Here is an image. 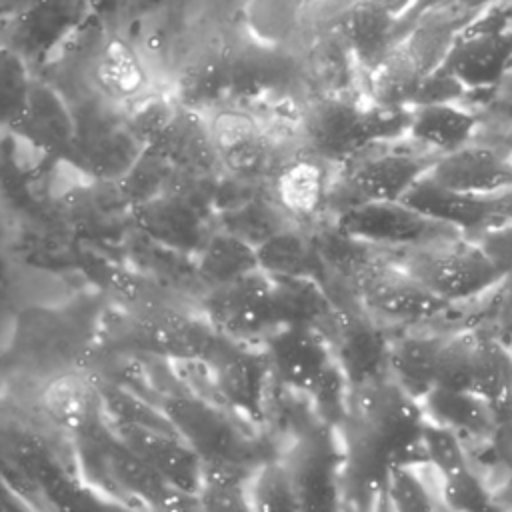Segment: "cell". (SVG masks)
Instances as JSON below:
<instances>
[{
    "instance_id": "cell-1",
    "label": "cell",
    "mask_w": 512,
    "mask_h": 512,
    "mask_svg": "<svg viewBox=\"0 0 512 512\" xmlns=\"http://www.w3.org/2000/svg\"><path fill=\"white\" fill-rule=\"evenodd\" d=\"M408 122L410 108L362 104L342 92H326L308 102L300 126L310 152L342 162L370 144L404 138Z\"/></svg>"
},
{
    "instance_id": "cell-2",
    "label": "cell",
    "mask_w": 512,
    "mask_h": 512,
    "mask_svg": "<svg viewBox=\"0 0 512 512\" xmlns=\"http://www.w3.org/2000/svg\"><path fill=\"white\" fill-rule=\"evenodd\" d=\"M344 418L386 450L394 464H426L424 406L388 372L348 386Z\"/></svg>"
},
{
    "instance_id": "cell-3",
    "label": "cell",
    "mask_w": 512,
    "mask_h": 512,
    "mask_svg": "<svg viewBox=\"0 0 512 512\" xmlns=\"http://www.w3.org/2000/svg\"><path fill=\"white\" fill-rule=\"evenodd\" d=\"M468 18L430 16L396 40L382 60L366 72L368 100L386 108H412L440 66L454 32Z\"/></svg>"
},
{
    "instance_id": "cell-4",
    "label": "cell",
    "mask_w": 512,
    "mask_h": 512,
    "mask_svg": "<svg viewBox=\"0 0 512 512\" xmlns=\"http://www.w3.org/2000/svg\"><path fill=\"white\" fill-rule=\"evenodd\" d=\"M388 256L448 304L478 296L506 278L482 246L466 234L388 250Z\"/></svg>"
},
{
    "instance_id": "cell-5",
    "label": "cell",
    "mask_w": 512,
    "mask_h": 512,
    "mask_svg": "<svg viewBox=\"0 0 512 512\" xmlns=\"http://www.w3.org/2000/svg\"><path fill=\"white\" fill-rule=\"evenodd\" d=\"M436 158L438 154L414 142L412 146L396 144V140L370 144L338 162L336 188L330 186L328 202L336 196L342 202L340 212L358 202L400 200L432 168Z\"/></svg>"
},
{
    "instance_id": "cell-6",
    "label": "cell",
    "mask_w": 512,
    "mask_h": 512,
    "mask_svg": "<svg viewBox=\"0 0 512 512\" xmlns=\"http://www.w3.org/2000/svg\"><path fill=\"white\" fill-rule=\"evenodd\" d=\"M512 66V6H488L454 32L436 68L466 92L500 84Z\"/></svg>"
},
{
    "instance_id": "cell-7",
    "label": "cell",
    "mask_w": 512,
    "mask_h": 512,
    "mask_svg": "<svg viewBox=\"0 0 512 512\" xmlns=\"http://www.w3.org/2000/svg\"><path fill=\"white\" fill-rule=\"evenodd\" d=\"M350 276L362 308L386 320H428L452 306L416 282L388 254L380 258L368 250L350 268Z\"/></svg>"
},
{
    "instance_id": "cell-8",
    "label": "cell",
    "mask_w": 512,
    "mask_h": 512,
    "mask_svg": "<svg viewBox=\"0 0 512 512\" xmlns=\"http://www.w3.org/2000/svg\"><path fill=\"white\" fill-rule=\"evenodd\" d=\"M334 226L352 240L384 252L462 236L454 226L432 220L402 200L352 204L336 214Z\"/></svg>"
},
{
    "instance_id": "cell-9",
    "label": "cell",
    "mask_w": 512,
    "mask_h": 512,
    "mask_svg": "<svg viewBox=\"0 0 512 512\" xmlns=\"http://www.w3.org/2000/svg\"><path fill=\"white\" fill-rule=\"evenodd\" d=\"M214 326L232 338L268 334L278 324L272 276L262 268L232 282L218 284L208 300Z\"/></svg>"
},
{
    "instance_id": "cell-10",
    "label": "cell",
    "mask_w": 512,
    "mask_h": 512,
    "mask_svg": "<svg viewBox=\"0 0 512 512\" xmlns=\"http://www.w3.org/2000/svg\"><path fill=\"white\" fill-rule=\"evenodd\" d=\"M170 426L200 454L204 464H242L246 444L234 424L206 400L178 396L164 406Z\"/></svg>"
},
{
    "instance_id": "cell-11",
    "label": "cell",
    "mask_w": 512,
    "mask_h": 512,
    "mask_svg": "<svg viewBox=\"0 0 512 512\" xmlns=\"http://www.w3.org/2000/svg\"><path fill=\"white\" fill-rule=\"evenodd\" d=\"M284 466L290 474L300 508H334L340 498L342 450L328 430L306 432L288 452Z\"/></svg>"
},
{
    "instance_id": "cell-12",
    "label": "cell",
    "mask_w": 512,
    "mask_h": 512,
    "mask_svg": "<svg viewBox=\"0 0 512 512\" xmlns=\"http://www.w3.org/2000/svg\"><path fill=\"white\" fill-rule=\"evenodd\" d=\"M412 4L414 0H350L334 16L332 28L364 72H368L396 42V20Z\"/></svg>"
},
{
    "instance_id": "cell-13",
    "label": "cell",
    "mask_w": 512,
    "mask_h": 512,
    "mask_svg": "<svg viewBox=\"0 0 512 512\" xmlns=\"http://www.w3.org/2000/svg\"><path fill=\"white\" fill-rule=\"evenodd\" d=\"M116 436L172 486L196 492L202 484L204 462L200 454L174 430L138 422H114Z\"/></svg>"
},
{
    "instance_id": "cell-14",
    "label": "cell",
    "mask_w": 512,
    "mask_h": 512,
    "mask_svg": "<svg viewBox=\"0 0 512 512\" xmlns=\"http://www.w3.org/2000/svg\"><path fill=\"white\" fill-rule=\"evenodd\" d=\"M428 176L438 184L474 196H492L512 186V154L500 144H464L440 154Z\"/></svg>"
},
{
    "instance_id": "cell-15",
    "label": "cell",
    "mask_w": 512,
    "mask_h": 512,
    "mask_svg": "<svg viewBox=\"0 0 512 512\" xmlns=\"http://www.w3.org/2000/svg\"><path fill=\"white\" fill-rule=\"evenodd\" d=\"M218 164L236 176H256L272 160V144L260 118L242 108H220L208 120Z\"/></svg>"
},
{
    "instance_id": "cell-16",
    "label": "cell",
    "mask_w": 512,
    "mask_h": 512,
    "mask_svg": "<svg viewBox=\"0 0 512 512\" xmlns=\"http://www.w3.org/2000/svg\"><path fill=\"white\" fill-rule=\"evenodd\" d=\"M40 414L56 428L70 434H84L102 424V396L96 384L82 370H60L38 388Z\"/></svg>"
},
{
    "instance_id": "cell-17",
    "label": "cell",
    "mask_w": 512,
    "mask_h": 512,
    "mask_svg": "<svg viewBox=\"0 0 512 512\" xmlns=\"http://www.w3.org/2000/svg\"><path fill=\"white\" fill-rule=\"evenodd\" d=\"M208 358L214 362V384L220 396L238 410L260 416L272 374L266 350L248 352L246 348L222 346L218 340Z\"/></svg>"
},
{
    "instance_id": "cell-18",
    "label": "cell",
    "mask_w": 512,
    "mask_h": 512,
    "mask_svg": "<svg viewBox=\"0 0 512 512\" xmlns=\"http://www.w3.org/2000/svg\"><path fill=\"white\" fill-rule=\"evenodd\" d=\"M334 334V356L342 368L348 386L386 372L388 342L370 322V314H358L348 308L334 310L328 318Z\"/></svg>"
},
{
    "instance_id": "cell-19",
    "label": "cell",
    "mask_w": 512,
    "mask_h": 512,
    "mask_svg": "<svg viewBox=\"0 0 512 512\" xmlns=\"http://www.w3.org/2000/svg\"><path fill=\"white\" fill-rule=\"evenodd\" d=\"M400 200L432 220L454 226L466 236H476L488 226L500 222L490 208L488 196L450 190L430 178L428 172L420 176Z\"/></svg>"
},
{
    "instance_id": "cell-20",
    "label": "cell",
    "mask_w": 512,
    "mask_h": 512,
    "mask_svg": "<svg viewBox=\"0 0 512 512\" xmlns=\"http://www.w3.org/2000/svg\"><path fill=\"white\" fill-rule=\"evenodd\" d=\"M326 162L322 156L308 152L278 164L272 192L282 214L294 220H310L328 204L332 180Z\"/></svg>"
},
{
    "instance_id": "cell-21",
    "label": "cell",
    "mask_w": 512,
    "mask_h": 512,
    "mask_svg": "<svg viewBox=\"0 0 512 512\" xmlns=\"http://www.w3.org/2000/svg\"><path fill=\"white\" fill-rule=\"evenodd\" d=\"M476 128V114L456 106L454 100L426 102L410 108L406 136L410 142L440 156L472 142Z\"/></svg>"
},
{
    "instance_id": "cell-22",
    "label": "cell",
    "mask_w": 512,
    "mask_h": 512,
    "mask_svg": "<svg viewBox=\"0 0 512 512\" xmlns=\"http://www.w3.org/2000/svg\"><path fill=\"white\" fill-rule=\"evenodd\" d=\"M470 392L488 406L498 426L512 420V352L484 332H476Z\"/></svg>"
},
{
    "instance_id": "cell-23",
    "label": "cell",
    "mask_w": 512,
    "mask_h": 512,
    "mask_svg": "<svg viewBox=\"0 0 512 512\" xmlns=\"http://www.w3.org/2000/svg\"><path fill=\"white\" fill-rule=\"evenodd\" d=\"M256 256L260 268L272 276H306L320 280L326 268L316 240L284 226L258 244Z\"/></svg>"
},
{
    "instance_id": "cell-24",
    "label": "cell",
    "mask_w": 512,
    "mask_h": 512,
    "mask_svg": "<svg viewBox=\"0 0 512 512\" xmlns=\"http://www.w3.org/2000/svg\"><path fill=\"white\" fill-rule=\"evenodd\" d=\"M444 336H404L388 344L386 372L414 398L434 388V362Z\"/></svg>"
},
{
    "instance_id": "cell-25",
    "label": "cell",
    "mask_w": 512,
    "mask_h": 512,
    "mask_svg": "<svg viewBox=\"0 0 512 512\" xmlns=\"http://www.w3.org/2000/svg\"><path fill=\"white\" fill-rule=\"evenodd\" d=\"M422 406L428 418L466 432L478 438H486L496 432L498 422L488 406L472 392H456L434 386L424 398Z\"/></svg>"
},
{
    "instance_id": "cell-26",
    "label": "cell",
    "mask_w": 512,
    "mask_h": 512,
    "mask_svg": "<svg viewBox=\"0 0 512 512\" xmlns=\"http://www.w3.org/2000/svg\"><path fill=\"white\" fill-rule=\"evenodd\" d=\"M258 268L256 250L238 234L214 236L202 250L200 258V272L216 286L232 282Z\"/></svg>"
},
{
    "instance_id": "cell-27",
    "label": "cell",
    "mask_w": 512,
    "mask_h": 512,
    "mask_svg": "<svg viewBox=\"0 0 512 512\" xmlns=\"http://www.w3.org/2000/svg\"><path fill=\"white\" fill-rule=\"evenodd\" d=\"M476 332H460L444 336L434 362V386L470 392L472 368H474Z\"/></svg>"
},
{
    "instance_id": "cell-28",
    "label": "cell",
    "mask_w": 512,
    "mask_h": 512,
    "mask_svg": "<svg viewBox=\"0 0 512 512\" xmlns=\"http://www.w3.org/2000/svg\"><path fill=\"white\" fill-rule=\"evenodd\" d=\"M422 446L426 454V464H432L440 478L470 466L466 448L458 432L428 416L422 430Z\"/></svg>"
},
{
    "instance_id": "cell-29",
    "label": "cell",
    "mask_w": 512,
    "mask_h": 512,
    "mask_svg": "<svg viewBox=\"0 0 512 512\" xmlns=\"http://www.w3.org/2000/svg\"><path fill=\"white\" fill-rule=\"evenodd\" d=\"M440 498L442 504L450 510H498L492 498V488L486 486V482L476 474L472 464L440 478Z\"/></svg>"
},
{
    "instance_id": "cell-30",
    "label": "cell",
    "mask_w": 512,
    "mask_h": 512,
    "mask_svg": "<svg viewBox=\"0 0 512 512\" xmlns=\"http://www.w3.org/2000/svg\"><path fill=\"white\" fill-rule=\"evenodd\" d=\"M384 500L390 508L402 510V512H416V510H432L436 508V502L422 482L420 474L416 472L414 464H402L396 462L390 468Z\"/></svg>"
},
{
    "instance_id": "cell-31",
    "label": "cell",
    "mask_w": 512,
    "mask_h": 512,
    "mask_svg": "<svg viewBox=\"0 0 512 512\" xmlns=\"http://www.w3.org/2000/svg\"><path fill=\"white\" fill-rule=\"evenodd\" d=\"M252 498H256L258 508H300L284 462H270L262 466V470L256 476V482L252 484Z\"/></svg>"
},
{
    "instance_id": "cell-32",
    "label": "cell",
    "mask_w": 512,
    "mask_h": 512,
    "mask_svg": "<svg viewBox=\"0 0 512 512\" xmlns=\"http://www.w3.org/2000/svg\"><path fill=\"white\" fill-rule=\"evenodd\" d=\"M488 200H490V208H492V212L498 220H510L512 222V186L498 192V194L488 196Z\"/></svg>"
},
{
    "instance_id": "cell-33",
    "label": "cell",
    "mask_w": 512,
    "mask_h": 512,
    "mask_svg": "<svg viewBox=\"0 0 512 512\" xmlns=\"http://www.w3.org/2000/svg\"><path fill=\"white\" fill-rule=\"evenodd\" d=\"M492 498L498 510H512V468L504 476V480L492 488Z\"/></svg>"
},
{
    "instance_id": "cell-34",
    "label": "cell",
    "mask_w": 512,
    "mask_h": 512,
    "mask_svg": "<svg viewBox=\"0 0 512 512\" xmlns=\"http://www.w3.org/2000/svg\"><path fill=\"white\" fill-rule=\"evenodd\" d=\"M460 8L468 10V12H480L484 8H488L494 0H454Z\"/></svg>"
},
{
    "instance_id": "cell-35",
    "label": "cell",
    "mask_w": 512,
    "mask_h": 512,
    "mask_svg": "<svg viewBox=\"0 0 512 512\" xmlns=\"http://www.w3.org/2000/svg\"><path fill=\"white\" fill-rule=\"evenodd\" d=\"M502 146L512 154V130H508V132L502 136Z\"/></svg>"
}]
</instances>
